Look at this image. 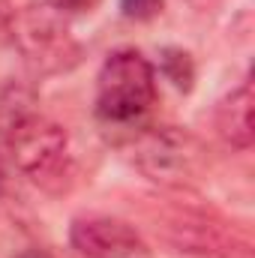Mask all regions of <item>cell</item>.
I'll return each mask as SVG.
<instances>
[{
  "label": "cell",
  "mask_w": 255,
  "mask_h": 258,
  "mask_svg": "<svg viewBox=\"0 0 255 258\" xmlns=\"http://www.w3.org/2000/svg\"><path fill=\"white\" fill-rule=\"evenodd\" d=\"M9 39L33 75H63L81 63L84 48L72 36L66 12L54 3H27L12 15Z\"/></svg>",
  "instance_id": "1"
},
{
  "label": "cell",
  "mask_w": 255,
  "mask_h": 258,
  "mask_svg": "<svg viewBox=\"0 0 255 258\" xmlns=\"http://www.w3.org/2000/svg\"><path fill=\"white\" fill-rule=\"evenodd\" d=\"M12 162L42 189L63 192L72 177L69 159V135L60 123L42 117L39 111H27L3 135Z\"/></svg>",
  "instance_id": "2"
},
{
  "label": "cell",
  "mask_w": 255,
  "mask_h": 258,
  "mask_svg": "<svg viewBox=\"0 0 255 258\" xmlns=\"http://www.w3.org/2000/svg\"><path fill=\"white\" fill-rule=\"evenodd\" d=\"M156 102V72L141 51H114L96 75V114L102 123L126 126Z\"/></svg>",
  "instance_id": "3"
},
{
  "label": "cell",
  "mask_w": 255,
  "mask_h": 258,
  "mask_svg": "<svg viewBox=\"0 0 255 258\" xmlns=\"http://www.w3.org/2000/svg\"><path fill=\"white\" fill-rule=\"evenodd\" d=\"M135 168L159 186H189L201 177L207 147L180 126H150L132 141Z\"/></svg>",
  "instance_id": "4"
},
{
  "label": "cell",
  "mask_w": 255,
  "mask_h": 258,
  "mask_svg": "<svg viewBox=\"0 0 255 258\" xmlns=\"http://www.w3.org/2000/svg\"><path fill=\"white\" fill-rule=\"evenodd\" d=\"M69 243L84 258H153L147 240L114 216H78L69 225Z\"/></svg>",
  "instance_id": "5"
},
{
  "label": "cell",
  "mask_w": 255,
  "mask_h": 258,
  "mask_svg": "<svg viewBox=\"0 0 255 258\" xmlns=\"http://www.w3.org/2000/svg\"><path fill=\"white\" fill-rule=\"evenodd\" d=\"M252 84L243 81L240 87H234L231 93H225L219 102H216V111H213V126L219 132V138L234 147V150H249L255 138L252 129Z\"/></svg>",
  "instance_id": "6"
},
{
  "label": "cell",
  "mask_w": 255,
  "mask_h": 258,
  "mask_svg": "<svg viewBox=\"0 0 255 258\" xmlns=\"http://www.w3.org/2000/svg\"><path fill=\"white\" fill-rule=\"evenodd\" d=\"M159 69H162V75H165L177 90H183V93L192 90L195 63H192V57L183 48H162V54H159Z\"/></svg>",
  "instance_id": "7"
},
{
  "label": "cell",
  "mask_w": 255,
  "mask_h": 258,
  "mask_svg": "<svg viewBox=\"0 0 255 258\" xmlns=\"http://www.w3.org/2000/svg\"><path fill=\"white\" fill-rule=\"evenodd\" d=\"M165 0H120V12L132 21H150L162 12Z\"/></svg>",
  "instance_id": "8"
},
{
  "label": "cell",
  "mask_w": 255,
  "mask_h": 258,
  "mask_svg": "<svg viewBox=\"0 0 255 258\" xmlns=\"http://www.w3.org/2000/svg\"><path fill=\"white\" fill-rule=\"evenodd\" d=\"M51 3L63 12H90L99 0H51Z\"/></svg>",
  "instance_id": "9"
},
{
  "label": "cell",
  "mask_w": 255,
  "mask_h": 258,
  "mask_svg": "<svg viewBox=\"0 0 255 258\" xmlns=\"http://www.w3.org/2000/svg\"><path fill=\"white\" fill-rule=\"evenodd\" d=\"M12 9H9V3L6 0H0V42L3 39H9V27H12Z\"/></svg>",
  "instance_id": "10"
},
{
  "label": "cell",
  "mask_w": 255,
  "mask_h": 258,
  "mask_svg": "<svg viewBox=\"0 0 255 258\" xmlns=\"http://www.w3.org/2000/svg\"><path fill=\"white\" fill-rule=\"evenodd\" d=\"M15 258H51V255H48L45 249H36V246H33V249H24V252H18Z\"/></svg>",
  "instance_id": "11"
},
{
  "label": "cell",
  "mask_w": 255,
  "mask_h": 258,
  "mask_svg": "<svg viewBox=\"0 0 255 258\" xmlns=\"http://www.w3.org/2000/svg\"><path fill=\"white\" fill-rule=\"evenodd\" d=\"M6 192V168H3V159H0V195Z\"/></svg>",
  "instance_id": "12"
}]
</instances>
